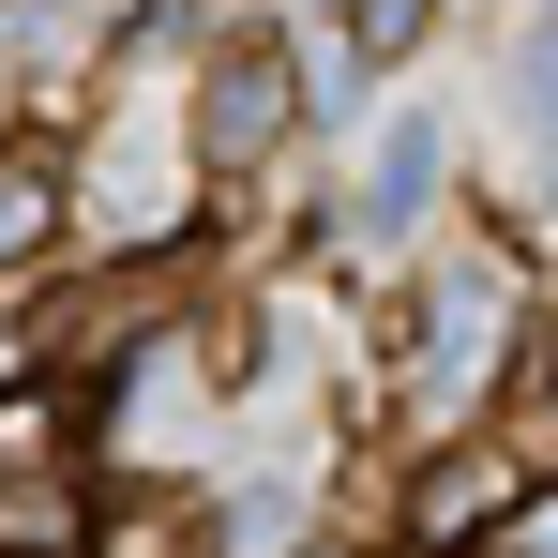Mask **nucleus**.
I'll use <instances>...</instances> for the list:
<instances>
[{"mask_svg": "<svg viewBox=\"0 0 558 558\" xmlns=\"http://www.w3.org/2000/svg\"><path fill=\"white\" fill-rule=\"evenodd\" d=\"M544 363V287H529V242H498V227H468L423 257L408 287V348H392V392H408V423L423 438H468V423H498V392Z\"/></svg>", "mask_w": 558, "mask_h": 558, "instance_id": "1", "label": "nucleus"}, {"mask_svg": "<svg viewBox=\"0 0 558 558\" xmlns=\"http://www.w3.org/2000/svg\"><path fill=\"white\" fill-rule=\"evenodd\" d=\"M196 196H211V167H196L182 92H121L106 136H92V167H76V227L121 242V257H167V242L196 227Z\"/></svg>", "mask_w": 558, "mask_h": 558, "instance_id": "2", "label": "nucleus"}, {"mask_svg": "<svg viewBox=\"0 0 558 558\" xmlns=\"http://www.w3.org/2000/svg\"><path fill=\"white\" fill-rule=\"evenodd\" d=\"M182 121H196V167H211V196H227V182H257L287 136H302V61H287L257 15H242V31H211V46H196Z\"/></svg>", "mask_w": 558, "mask_h": 558, "instance_id": "3", "label": "nucleus"}, {"mask_svg": "<svg viewBox=\"0 0 558 558\" xmlns=\"http://www.w3.org/2000/svg\"><path fill=\"white\" fill-rule=\"evenodd\" d=\"M513 483H529V453H513L498 423L438 438V453H423V483H408V558H468L498 513H513Z\"/></svg>", "mask_w": 558, "mask_h": 558, "instance_id": "4", "label": "nucleus"}, {"mask_svg": "<svg viewBox=\"0 0 558 558\" xmlns=\"http://www.w3.org/2000/svg\"><path fill=\"white\" fill-rule=\"evenodd\" d=\"M61 242H76V167L46 136H0V287H31Z\"/></svg>", "mask_w": 558, "mask_h": 558, "instance_id": "5", "label": "nucleus"}, {"mask_svg": "<svg viewBox=\"0 0 558 558\" xmlns=\"http://www.w3.org/2000/svg\"><path fill=\"white\" fill-rule=\"evenodd\" d=\"M438 167H453V151H438V121H392V136L363 151V196H348V227H363V242H408V227L438 211Z\"/></svg>", "mask_w": 558, "mask_h": 558, "instance_id": "6", "label": "nucleus"}, {"mask_svg": "<svg viewBox=\"0 0 558 558\" xmlns=\"http://www.w3.org/2000/svg\"><path fill=\"white\" fill-rule=\"evenodd\" d=\"M92 544V498H76V453L0 468V558H76Z\"/></svg>", "mask_w": 558, "mask_h": 558, "instance_id": "7", "label": "nucleus"}, {"mask_svg": "<svg viewBox=\"0 0 558 558\" xmlns=\"http://www.w3.org/2000/svg\"><path fill=\"white\" fill-rule=\"evenodd\" d=\"M76 558H211V529H196L182 498L136 483V498H106V513H92V544H76Z\"/></svg>", "mask_w": 558, "mask_h": 558, "instance_id": "8", "label": "nucleus"}, {"mask_svg": "<svg viewBox=\"0 0 558 558\" xmlns=\"http://www.w3.org/2000/svg\"><path fill=\"white\" fill-rule=\"evenodd\" d=\"M423 31H438V0H332V46L348 61H408Z\"/></svg>", "mask_w": 558, "mask_h": 558, "instance_id": "9", "label": "nucleus"}, {"mask_svg": "<svg viewBox=\"0 0 558 558\" xmlns=\"http://www.w3.org/2000/svg\"><path fill=\"white\" fill-rule=\"evenodd\" d=\"M468 558H558V468H529V483H513V513H498Z\"/></svg>", "mask_w": 558, "mask_h": 558, "instance_id": "10", "label": "nucleus"}, {"mask_svg": "<svg viewBox=\"0 0 558 558\" xmlns=\"http://www.w3.org/2000/svg\"><path fill=\"white\" fill-rule=\"evenodd\" d=\"M15 377H61V363H46V302L0 287V392H15Z\"/></svg>", "mask_w": 558, "mask_h": 558, "instance_id": "11", "label": "nucleus"}, {"mask_svg": "<svg viewBox=\"0 0 558 558\" xmlns=\"http://www.w3.org/2000/svg\"><path fill=\"white\" fill-rule=\"evenodd\" d=\"M513 92H529V121H544V136H558V15H544V31H529V61H513Z\"/></svg>", "mask_w": 558, "mask_h": 558, "instance_id": "12", "label": "nucleus"}, {"mask_svg": "<svg viewBox=\"0 0 558 558\" xmlns=\"http://www.w3.org/2000/svg\"><path fill=\"white\" fill-rule=\"evenodd\" d=\"M513 453H544V468H558V377H544V408H529V438H513Z\"/></svg>", "mask_w": 558, "mask_h": 558, "instance_id": "13", "label": "nucleus"}]
</instances>
